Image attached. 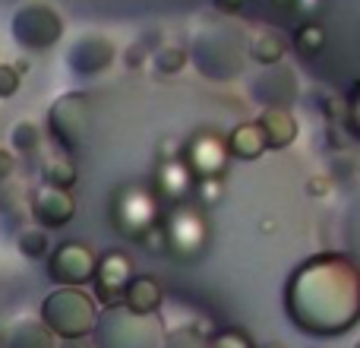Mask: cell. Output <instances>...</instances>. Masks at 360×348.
<instances>
[{
    "mask_svg": "<svg viewBox=\"0 0 360 348\" xmlns=\"http://www.w3.org/2000/svg\"><path fill=\"white\" fill-rule=\"evenodd\" d=\"M92 348H162L165 333L158 317L130 311L127 304L101 307L92 330Z\"/></svg>",
    "mask_w": 360,
    "mask_h": 348,
    "instance_id": "1",
    "label": "cell"
},
{
    "mask_svg": "<svg viewBox=\"0 0 360 348\" xmlns=\"http://www.w3.org/2000/svg\"><path fill=\"white\" fill-rule=\"evenodd\" d=\"M133 260L124 250H105L98 256V269H95V301L105 307L124 304V292L133 279Z\"/></svg>",
    "mask_w": 360,
    "mask_h": 348,
    "instance_id": "9",
    "label": "cell"
},
{
    "mask_svg": "<svg viewBox=\"0 0 360 348\" xmlns=\"http://www.w3.org/2000/svg\"><path fill=\"white\" fill-rule=\"evenodd\" d=\"M193 187H196V174L186 168L184 159L174 162H162L155 171V193L158 199H168L171 206H180L193 197Z\"/></svg>",
    "mask_w": 360,
    "mask_h": 348,
    "instance_id": "12",
    "label": "cell"
},
{
    "mask_svg": "<svg viewBox=\"0 0 360 348\" xmlns=\"http://www.w3.org/2000/svg\"><path fill=\"white\" fill-rule=\"evenodd\" d=\"M60 348H92V339H63Z\"/></svg>",
    "mask_w": 360,
    "mask_h": 348,
    "instance_id": "27",
    "label": "cell"
},
{
    "mask_svg": "<svg viewBox=\"0 0 360 348\" xmlns=\"http://www.w3.org/2000/svg\"><path fill=\"white\" fill-rule=\"evenodd\" d=\"M139 244H143V247L149 250V254H155V256H162V254H171V250H168V235H165V225H162V222H158L155 228H152L149 235H146V237H143V241H139Z\"/></svg>",
    "mask_w": 360,
    "mask_h": 348,
    "instance_id": "24",
    "label": "cell"
},
{
    "mask_svg": "<svg viewBox=\"0 0 360 348\" xmlns=\"http://www.w3.org/2000/svg\"><path fill=\"white\" fill-rule=\"evenodd\" d=\"M221 193H224L221 178H202V180H196V187H193V197H196V203H202V206H215L218 199H221Z\"/></svg>",
    "mask_w": 360,
    "mask_h": 348,
    "instance_id": "21",
    "label": "cell"
},
{
    "mask_svg": "<svg viewBox=\"0 0 360 348\" xmlns=\"http://www.w3.org/2000/svg\"><path fill=\"white\" fill-rule=\"evenodd\" d=\"M10 35L19 48L41 54L63 38V16L44 0H25L10 19Z\"/></svg>",
    "mask_w": 360,
    "mask_h": 348,
    "instance_id": "4",
    "label": "cell"
},
{
    "mask_svg": "<svg viewBox=\"0 0 360 348\" xmlns=\"http://www.w3.org/2000/svg\"><path fill=\"white\" fill-rule=\"evenodd\" d=\"M212 348H256L253 339L240 330H221L212 336Z\"/></svg>",
    "mask_w": 360,
    "mask_h": 348,
    "instance_id": "22",
    "label": "cell"
},
{
    "mask_svg": "<svg viewBox=\"0 0 360 348\" xmlns=\"http://www.w3.org/2000/svg\"><path fill=\"white\" fill-rule=\"evenodd\" d=\"M114 57H117V44L111 38L101 35V32H82V35L73 38V44L67 51V67L76 76H95L105 73L114 63Z\"/></svg>",
    "mask_w": 360,
    "mask_h": 348,
    "instance_id": "8",
    "label": "cell"
},
{
    "mask_svg": "<svg viewBox=\"0 0 360 348\" xmlns=\"http://www.w3.org/2000/svg\"><path fill=\"white\" fill-rule=\"evenodd\" d=\"M4 348H60V339L38 317H22L6 330Z\"/></svg>",
    "mask_w": 360,
    "mask_h": 348,
    "instance_id": "13",
    "label": "cell"
},
{
    "mask_svg": "<svg viewBox=\"0 0 360 348\" xmlns=\"http://www.w3.org/2000/svg\"><path fill=\"white\" fill-rule=\"evenodd\" d=\"M184 61H186V54L180 48H162L155 54V61H152V67H155L158 76H171L184 67Z\"/></svg>",
    "mask_w": 360,
    "mask_h": 348,
    "instance_id": "20",
    "label": "cell"
},
{
    "mask_svg": "<svg viewBox=\"0 0 360 348\" xmlns=\"http://www.w3.org/2000/svg\"><path fill=\"white\" fill-rule=\"evenodd\" d=\"M38 320L54 333L57 339H89L98 320V301L95 294L82 292V288L57 285L54 292L44 294Z\"/></svg>",
    "mask_w": 360,
    "mask_h": 348,
    "instance_id": "2",
    "label": "cell"
},
{
    "mask_svg": "<svg viewBox=\"0 0 360 348\" xmlns=\"http://www.w3.org/2000/svg\"><path fill=\"white\" fill-rule=\"evenodd\" d=\"M29 216L35 218V225L41 228H63V225L73 222L76 216V199L70 190H60V187H48L41 184L35 193H32L29 203Z\"/></svg>",
    "mask_w": 360,
    "mask_h": 348,
    "instance_id": "11",
    "label": "cell"
},
{
    "mask_svg": "<svg viewBox=\"0 0 360 348\" xmlns=\"http://www.w3.org/2000/svg\"><path fill=\"white\" fill-rule=\"evenodd\" d=\"M266 348H281V345H278V342H272V345H266Z\"/></svg>",
    "mask_w": 360,
    "mask_h": 348,
    "instance_id": "28",
    "label": "cell"
},
{
    "mask_svg": "<svg viewBox=\"0 0 360 348\" xmlns=\"http://www.w3.org/2000/svg\"><path fill=\"white\" fill-rule=\"evenodd\" d=\"M16 247H19V254L29 256V260H41V256H48V254H51V237H48V228L35 225V228L19 231Z\"/></svg>",
    "mask_w": 360,
    "mask_h": 348,
    "instance_id": "18",
    "label": "cell"
},
{
    "mask_svg": "<svg viewBox=\"0 0 360 348\" xmlns=\"http://www.w3.org/2000/svg\"><path fill=\"white\" fill-rule=\"evenodd\" d=\"M158 146H162V162H174V159L180 156V143H177V139L165 137Z\"/></svg>",
    "mask_w": 360,
    "mask_h": 348,
    "instance_id": "26",
    "label": "cell"
},
{
    "mask_svg": "<svg viewBox=\"0 0 360 348\" xmlns=\"http://www.w3.org/2000/svg\"><path fill=\"white\" fill-rule=\"evenodd\" d=\"M13 174H16V156L10 149H0V184L10 180Z\"/></svg>",
    "mask_w": 360,
    "mask_h": 348,
    "instance_id": "25",
    "label": "cell"
},
{
    "mask_svg": "<svg viewBox=\"0 0 360 348\" xmlns=\"http://www.w3.org/2000/svg\"><path fill=\"white\" fill-rule=\"evenodd\" d=\"M162 301H165V292L152 275H133L124 292V304L136 313H146V317L162 311Z\"/></svg>",
    "mask_w": 360,
    "mask_h": 348,
    "instance_id": "14",
    "label": "cell"
},
{
    "mask_svg": "<svg viewBox=\"0 0 360 348\" xmlns=\"http://www.w3.org/2000/svg\"><path fill=\"white\" fill-rule=\"evenodd\" d=\"M41 180L48 187H60V190H73L76 180H79V171H76V162L70 159V152H51V156L41 159Z\"/></svg>",
    "mask_w": 360,
    "mask_h": 348,
    "instance_id": "15",
    "label": "cell"
},
{
    "mask_svg": "<svg viewBox=\"0 0 360 348\" xmlns=\"http://www.w3.org/2000/svg\"><path fill=\"white\" fill-rule=\"evenodd\" d=\"M266 133H262V127L259 124H243V127H237L234 133H231V139H228V152L231 156H237V159H256V156H262L266 152Z\"/></svg>",
    "mask_w": 360,
    "mask_h": 348,
    "instance_id": "16",
    "label": "cell"
},
{
    "mask_svg": "<svg viewBox=\"0 0 360 348\" xmlns=\"http://www.w3.org/2000/svg\"><path fill=\"white\" fill-rule=\"evenodd\" d=\"M228 143L218 133L202 130L196 137H190V143L184 146V162L186 168L196 174V180L202 178H221L228 168Z\"/></svg>",
    "mask_w": 360,
    "mask_h": 348,
    "instance_id": "10",
    "label": "cell"
},
{
    "mask_svg": "<svg viewBox=\"0 0 360 348\" xmlns=\"http://www.w3.org/2000/svg\"><path fill=\"white\" fill-rule=\"evenodd\" d=\"M162 225L165 235H168V250L180 260H196L205 250L209 225H205V216L199 212V206L193 203L171 206V212L162 218Z\"/></svg>",
    "mask_w": 360,
    "mask_h": 348,
    "instance_id": "6",
    "label": "cell"
},
{
    "mask_svg": "<svg viewBox=\"0 0 360 348\" xmlns=\"http://www.w3.org/2000/svg\"><path fill=\"white\" fill-rule=\"evenodd\" d=\"M22 86V73L16 70V63H0V99H10Z\"/></svg>",
    "mask_w": 360,
    "mask_h": 348,
    "instance_id": "23",
    "label": "cell"
},
{
    "mask_svg": "<svg viewBox=\"0 0 360 348\" xmlns=\"http://www.w3.org/2000/svg\"><path fill=\"white\" fill-rule=\"evenodd\" d=\"M357 348H360V342H357Z\"/></svg>",
    "mask_w": 360,
    "mask_h": 348,
    "instance_id": "29",
    "label": "cell"
},
{
    "mask_svg": "<svg viewBox=\"0 0 360 348\" xmlns=\"http://www.w3.org/2000/svg\"><path fill=\"white\" fill-rule=\"evenodd\" d=\"M13 149L22 152V156H38L41 152V143H44V130L35 124V120H19L13 127V137H10Z\"/></svg>",
    "mask_w": 360,
    "mask_h": 348,
    "instance_id": "17",
    "label": "cell"
},
{
    "mask_svg": "<svg viewBox=\"0 0 360 348\" xmlns=\"http://www.w3.org/2000/svg\"><path fill=\"white\" fill-rule=\"evenodd\" d=\"M92 130V101L86 92H63L48 111V133L60 152L73 156L82 149Z\"/></svg>",
    "mask_w": 360,
    "mask_h": 348,
    "instance_id": "5",
    "label": "cell"
},
{
    "mask_svg": "<svg viewBox=\"0 0 360 348\" xmlns=\"http://www.w3.org/2000/svg\"><path fill=\"white\" fill-rule=\"evenodd\" d=\"M259 127H262V133H266L269 146H285V143H291V137H294L291 118H285V114H278V111H269L266 118L259 120Z\"/></svg>",
    "mask_w": 360,
    "mask_h": 348,
    "instance_id": "19",
    "label": "cell"
},
{
    "mask_svg": "<svg viewBox=\"0 0 360 348\" xmlns=\"http://www.w3.org/2000/svg\"><path fill=\"white\" fill-rule=\"evenodd\" d=\"M111 222L114 231L127 241H143L158 222H162V199L155 187L146 184H124L114 190L111 199Z\"/></svg>",
    "mask_w": 360,
    "mask_h": 348,
    "instance_id": "3",
    "label": "cell"
},
{
    "mask_svg": "<svg viewBox=\"0 0 360 348\" xmlns=\"http://www.w3.org/2000/svg\"><path fill=\"white\" fill-rule=\"evenodd\" d=\"M98 254L82 241H63L48 254V279L67 288H82L95 282Z\"/></svg>",
    "mask_w": 360,
    "mask_h": 348,
    "instance_id": "7",
    "label": "cell"
}]
</instances>
